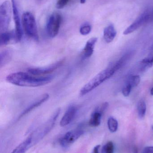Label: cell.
I'll return each instance as SVG.
<instances>
[{
  "label": "cell",
  "instance_id": "6da1fadb",
  "mask_svg": "<svg viewBox=\"0 0 153 153\" xmlns=\"http://www.w3.org/2000/svg\"><path fill=\"white\" fill-rule=\"evenodd\" d=\"M54 78L52 75L36 76L22 72L13 73L7 75L8 82L21 87H36L43 86L51 82Z\"/></svg>",
  "mask_w": 153,
  "mask_h": 153
},
{
  "label": "cell",
  "instance_id": "7a4b0ae2",
  "mask_svg": "<svg viewBox=\"0 0 153 153\" xmlns=\"http://www.w3.org/2000/svg\"><path fill=\"white\" fill-rule=\"evenodd\" d=\"M116 71L113 66L102 71L83 86L80 91V95L84 96L92 91L106 80L109 79Z\"/></svg>",
  "mask_w": 153,
  "mask_h": 153
},
{
  "label": "cell",
  "instance_id": "3957f363",
  "mask_svg": "<svg viewBox=\"0 0 153 153\" xmlns=\"http://www.w3.org/2000/svg\"><path fill=\"white\" fill-rule=\"evenodd\" d=\"M22 24L26 35L35 40H38L36 19L31 13L27 12L23 13L22 16Z\"/></svg>",
  "mask_w": 153,
  "mask_h": 153
},
{
  "label": "cell",
  "instance_id": "277c9868",
  "mask_svg": "<svg viewBox=\"0 0 153 153\" xmlns=\"http://www.w3.org/2000/svg\"><path fill=\"white\" fill-rule=\"evenodd\" d=\"M11 15V7L9 1H5L0 7V30L1 33L7 31L10 25Z\"/></svg>",
  "mask_w": 153,
  "mask_h": 153
},
{
  "label": "cell",
  "instance_id": "5b68a950",
  "mask_svg": "<svg viewBox=\"0 0 153 153\" xmlns=\"http://www.w3.org/2000/svg\"><path fill=\"white\" fill-rule=\"evenodd\" d=\"M62 22V17L59 13H55L51 14L48 20L46 31L49 37L54 38L58 34Z\"/></svg>",
  "mask_w": 153,
  "mask_h": 153
},
{
  "label": "cell",
  "instance_id": "8992f818",
  "mask_svg": "<svg viewBox=\"0 0 153 153\" xmlns=\"http://www.w3.org/2000/svg\"><path fill=\"white\" fill-rule=\"evenodd\" d=\"M65 59H62L47 67L42 68H31L28 70V73L36 76H42L52 73L54 71L61 67L64 62Z\"/></svg>",
  "mask_w": 153,
  "mask_h": 153
},
{
  "label": "cell",
  "instance_id": "52a82bcc",
  "mask_svg": "<svg viewBox=\"0 0 153 153\" xmlns=\"http://www.w3.org/2000/svg\"><path fill=\"white\" fill-rule=\"evenodd\" d=\"M83 130L81 129L69 131L60 139V143L63 147H67L73 143L83 134Z\"/></svg>",
  "mask_w": 153,
  "mask_h": 153
},
{
  "label": "cell",
  "instance_id": "ba28073f",
  "mask_svg": "<svg viewBox=\"0 0 153 153\" xmlns=\"http://www.w3.org/2000/svg\"><path fill=\"white\" fill-rule=\"evenodd\" d=\"M12 11L13 13V20L15 22V30L16 40L20 41L22 38V32L21 24L20 18L19 13L17 7L15 0H12Z\"/></svg>",
  "mask_w": 153,
  "mask_h": 153
},
{
  "label": "cell",
  "instance_id": "9c48e42d",
  "mask_svg": "<svg viewBox=\"0 0 153 153\" xmlns=\"http://www.w3.org/2000/svg\"><path fill=\"white\" fill-rule=\"evenodd\" d=\"M149 22V16L147 11L140 15L131 25L124 31L125 35H129L138 29L145 23Z\"/></svg>",
  "mask_w": 153,
  "mask_h": 153
},
{
  "label": "cell",
  "instance_id": "30bf717a",
  "mask_svg": "<svg viewBox=\"0 0 153 153\" xmlns=\"http://www.w3.org/2000/svg\"><path fill=\"white\" fill-rule=\"evenodd\" d=\"M77 111V108L75 105L69 106L60 121V126L64 127L70 124L74 119Z\"/></svg>",
  "mask_w": 153,
  "mask_h": 153
},
{
  "label": "cell",
  "instance_id": "8fae6325",
  "mask_svg": "<svg viewBox=\"0 0 153 153\" xmlns=\"http://www.w3.org/2000/svg\"><path fill=\"white\" fill-rule=\"evenodd\" d=\"M97 41L98 38L96 37L91 38L87 41L82 52L81 57L82 59H87L92 56L94 52V47Z\"/></svg>",
  "mask_w": 153,
  "mask_h": 153
},
{
  "label": "cell",
  "instance_id": "7c38bea8",
  "mask_svg": "<svg viewBox=\"0 0 153 153\" xmlns=\"http://www.w3.org/2000/svg\"><path fill=\"white\" fill-rule=\"evenodd\" d=\"M49 95L48 93L44 94L40 96L38 99H37L35 102L31 103L29 106L20 115L19 118L26 115L28 113H29L31 111L34 110L36 108H37L39 106H40L41 104L46 102L49 99Z\"/></svg>",
  "mask_w": 153,
  "mask_h": 153
},
{
  "label": "cell",
  "instance_id": "4fadbf2b",
  "mask_svg": "<svg viewBox=\"0 0 153 153\" xmlns=\"http://www.w3.org/2000/svg\"><path fill=\"white\" fill-rule=\"evenodd\" d=\"M117 32L113 25H109L106 27L103 31V37L106 43H111L116 36Z\"/></svg>",
  "mask_w": 153,
  "mask_h": 153
},
{
  "label": "cell",
  "instance_id": "5bb4252c",
  "mask_svg": "<svg viewBox=\"0 0 153 153\" xmlns=\"http://www.w3.org/2000/svg\"><path fill=\"white\" fill-rule=\"evenodd\" d=\"M32 142V137H29L19 145L11 153H25L28 149Z\"/></svg>",
  "mask_w": 153,
  "mask_h": 153
},
{
  "label": "cell",
  "instance_id": "9a60e30c",
  "mask_svg": "<svg viewBox=\"0 0 153 153\" xmlns=\"http://www.w3.org/2000/svg\"><path fill=\"white\" fill-rule=\"evenodd\" d=\"M102 113L98 111L94 110L91 116L89 121V125L90 126L96 127L101 124Z\"/></svg>",
  "mask_w": 153,
  "mask_h": 153
},
{
  "label": "cell",
  "instance_id": "2e32d148",
  "mask_svg": "<svg viewBox=\"0 0 153 153\" xmlns=\"http://www.w3.org/2000/svg\"><path fill=\"white\" fill-rule=\"evenodd\" d=\"M13 38H15L16 40L15 32L6 31L1 33L0 39V45L1 46L8 45Z\"/></svg>",
  "mask_w": 153,
  "mask_h": 153
},
{
  "label": "cell",
  "instance_id": "e0dca14e",
  "mask_svg": "<svg viewBox=\"0 0 153 153\" xmlns=\"http://www.w3.org/2000/svg\"><path fill=\"white\" fill-rule=\"evenodd\" d=\"M12 53L8 50L1 52L0 55V66L1 68L7 64L11 59Z\"/></svg>",
  "mask_w": 153,
  "mask_h": 153
},
{
  "label": "cell",
  "instance_id": "ac0fdd59",
  "mask_svg": "<svg viewBox=\"0 0 153 153\" xmlns=\"http://www.w3.org/2000/svg\"><path fill=\"white\" fill-rule=\"evenodd\" d=\"M137 109L139 118L141 119L143 118L146 113V105L145 101L143 99H141L138 101Z\"/></svg>",
  "mask_w": 153,
  "mask_h": 153
},
{
  "label": "cell",
  "instance_id": "d6986e66",
  "mask_svg": "<svg viewBox=\"0 0 153 153\" xmlns=\"http://www.w3.org/2000/svg\"><path fill=\"white\" fill-rule=\"evenodd\" d=\"M107 124L109 129L110 132L115 133L117 130L118 128V122L116 119L112 117L109 118Z\"/></svg>",
  "mask_w": 153,
  "mask_h": 153
},
{
  "label": "cell",
  "instance_id": "ffe728a7",
  "mask_svg": "<svg viewBox=\"0 0 153 153\" xmlns=\"http://www.w3.org/2000/svg\"><path fill=\"white\" fill-rule=\"evenodd\" d=\"M141 78L139 75H134L131 76L128 79L127 83L131 85L132 88L136 87L140 83Z\"/></svg>",
  "mask_w": 153,
  "mask_h": 153
},
{
  "label": "cell",
  "instance_id": "44dd1931",
  "mask_svg": "<svg viewBox=\"0 0 153 153\" xmlns=\"http://www.w3.org/2000/svg\"><path fill=\"white\" fill-rule=\"evenodd\" d=\"M114 146L112 142L107 143L103 146L102 150V153H114Z\"/></svg>",
  "mask_w": 153,
  "mask_h": 153
},
{
  "label": "cell",
  "instance_id": "7402d4cb",
  "mask_svg": "<svg viewBox=\"0 0 153 153\" xmlns=\"http://www.w3.org/2000/svg\"><path fill=\"white\" fill-rule=\"evenodd\" d=\"M91 26L89 24H84L80 28V32L83 36H86L90 33L91 31Z\"/></svg>",
  "mask_w": 153,
  "mask_h": 153
},
{
  "label": "cell",
  "instance_id": "603a6c76",
  "mask_svg": "<svg viewBox=\"0 0 153 153\" xmlns=\"http://www.w3.org/2000/svg\"><path fill=\"white\" fill-rule=\"evenodd\" d=\"M132 87L129 84L127 83L125 86L123 88L122 90V93L125 97H128L129 96L132 90Z\"/></svg>",
  "mask_w": 153,
  "mask_h": 153
},
{
  "label": "cell",
  "instance_id": "cb8c5ba5",
  "mask_svg": "<svg viewBox=\"0 0 153 153\" xmlns=\"http://www.w3.org/2000/svg\"><path fill=\"white\" fill-rule=\"evenodd\" d=\"M71 0H58L56 4L57 8L58 9H62Z\"/></svg>",
  "mask_w": 153,
  "mask_h": 153
},
{
  "label": "cell",
  "instance_id": "d4e9b609",
  "mask_svg": "<svg viewBox=\"0 0 153 153\" xmlns=\"http://www.w3.org/2000/svg\"><path fill=\"white\" fill-rule=\"evenodd\" d=\"M108 106L109 104L108 102H104V103L101 104L100 105H99V106H98L95 110L100 111V112H102V113L107 109Z\"/></svg>",
  "mask_w": 153,
  "mask_h": 153
},
{
  "label": "cell",
  "instance_id": "484cf974",
  "mask_svg": "<svg viewBox=\"0 0 153 153\" xmlns=\"http://www.w3.org/2000/svg\"><path fill=\"white\" fill-rule=\"evenodd\" d=\"M149 16V22H153V8L147 10Z\"/></svg>",
  "mask_w": 153,
  "mask_h": 153
},
{
  "label": "cell",
  "instance_id": "4316f807",
  "mask_svg": "<svg viewBox=\"0 0 153 153\" xmlns=\"http://www.w3.org/2000/svg\"><path fill=\"white\" fill-rule=\"evenodd\" d=\"M143 153H153V146H147L144 148Z\"/></svg>",
  "mask_w": 153,
  "mask_h": 153
},
{
  "label": "cell",
  "instance_id": "83f0119b",
  "mask_svg": "<svg viewBox=\"0 0 153 153\" xmlns=\"http://www.w3.org/2000/svg\"><path fill=\"white\" fill-rule=\"evenodd\" d=\"M100 146V145H98L95 146L93 151L92 153H99V150Z\"/></svg>",
  "mask_w": 153,
  "mask_h": 153
},
{
  "label": "cell",
  "instance_id": "f1b7e54d",
  "mask_svg": "<svg viewBox=\"0 0 153 153\" xmlns=\"http://www.w3.org/2000/svg\"><path fill=\"white\" fill-rule=\"evenodd\" d=\"M133 153H138V149L137 147H134V150H133Z\"/></svg>",
  "mask_w": 153,
  "mask_h": 153
},
{
  "label": "cell",
  "instance_id": "f546056e",
  "mask_svg": "<svg viewBox=\"0 0 153 153\" xmlns=\"http://www.w3.org/2000/svg\"><path fill=\"white\" fill-rule=\"evenodd\" d=\"M85 1H86V0H80V2L82 4L85 3Z\"/></svg>",
  "mask_w": 153,
  "mask_h": 153
},
{
  "label": "cell",
  "instance_id": "4dcf8cb0",
  "mask_svg": "<svg viewBox=\"0 0 153 153\" xmlns=\"http://www.w3.org/2000/svg\"><path fill=\"white\" fill-rule=\"evenodd\" d=\"M151 94H152V95H153V87L152 89H151Z\"/></svg>",
  "mask_w": 153,
  "mask_h": 153
},
{
  "label": "cell",
  "instance_id": "1f68e13d",
  "mask_svg": "<svg viewBox=\"0 0 153 153\" xmlns=\"http://www.w3.org/2000/svg\"></svg>",
  "mask_w": 153,
  "mask_h": 153
},
{
  "label": "cell",
  "instance_id": "d6a6232c",
  "mask_svg": "<svg viewBox=\"0 0 153 153\" xmlns=\"http://www.w3.org/2000/svg\"></svg>",
  "mask_w": 153,
  "mask_h": 153
}]
</instances>
